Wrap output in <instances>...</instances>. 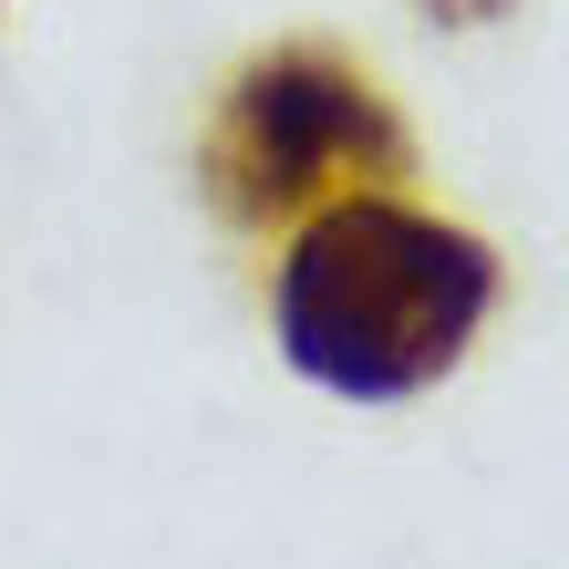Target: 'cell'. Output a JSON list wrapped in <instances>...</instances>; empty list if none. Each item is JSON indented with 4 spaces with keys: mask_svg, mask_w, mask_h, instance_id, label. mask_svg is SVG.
<instances>
[{
    "mask_svg": "<svg viewBox=\"0 0 569 569\" xmlns=\"http://www.w3.org/2000/svg\"><path fill=\"white\" fill-rule=\"evenodd\" d=\"M497 300V249L477 228L352 187L280 259V352L290 373L352 405H405L446 383Z\"/></svg>",
    "mask_w": 569,
    "mask_h": 569,
    "instance_id": "cell-1",
    "label": "cell"
},
{
    "mask_svg": "<svg viewBox=\"0 0 569 569\" xmlns=\"http://www.w3.org/2000/svg\"><path fill=\"white\" fill-rule=\"evenodd\" d=\"M405 166H415L405 114L331 42H280V52L239 62L208 136H197V187L228 228H280L352 187H393Z\"/></svg>",
    "mask_w": 569,
    "mask_h": 569,
    "instance_id": "cell-2",
    "label": "cell"
},
{
    "mask_svg": "<svg viewBox=\"0 0 569 569\" xmlns=\"http://www.w3.org/2000/svg\"><path fill=\"white\" fill-rule=\"evenodd\" d=\"M425 11H435V21H497L508 0H425Z\"/></svg>",
    "mask_w": 569,
    "mask_h": 569,
    "instance_id": "cell-3",
    "label": "cell"
}]
</instances>
